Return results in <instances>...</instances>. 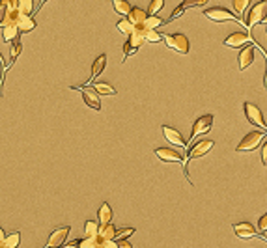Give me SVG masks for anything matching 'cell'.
I'll return each instance as SVG.
<instances>
[{"label": "cell", "instance_id": "f1b7e54d", "mask_svg": "<svg viewBox=\"0 0 267 248\" xmlns=\"http://www.w3.org/2000/svg\"><path fill=\"white\" fill-rule=\"evenodd\" d=\"M19 243H21V234L19 232H15V234H10L6 235V239H4V248H17L19 247Z\"/></svg>", "mask_w": 267, "mask_h": 248}, {"label": "cell", "instance_id": "ac0fdd59", "mask_svg": "<svg viewBox=\"0 0 267 248\" xmlns=\"http://www.w3.org/2000/svg\"><path fill=\"white\" fill-rule=\"evenodd\" d=\"M105 67H106V54H99L96 60H94V64H92V75H90V80L86 82L84 86H88L92 82V78H96V77H99L103 71H105Z\"/></svg>", "mask_w": 267, "mask_h": 248}, {"label": "cell", "instance_id": "1f68e13d", "mask_svg": "<svg viewBox=\"0 0 267 248\" xmlns=\"http://www.w3.org/2000/svg\"><path fill=\"white\" fill-rule=\"evenodd\" d=\"M162 6H164V0H152L148 6V15H157Z\"/></svg>", "mask_w": 267, "mask_h": 248}, {"label": "cell", "instance_id": "b9f144b4", "mask_svg": "<svg viewBox=\"0 0 267 248\" xmlns=\"http://www.w3.org/2000/svg\"><path fill=\"white\" fill-rule=\"evenodd\" d=\"M43 4H47V0H42V4H40V9L43 7Z\"/></svg>", "mask_w": 267, "mask_h": 248}, {"label": "cell", "instance_id": "7c38bea8", "mask_svg": "<svg viewBox=\"0 0 267 248\" xmlns=\"http://www.w3.org/2000/svg\"><path fill=\"white\" fill-rule=\"evenodd\" d=\"M254 56H256V49H254V45H246L245 49H241L239 52V58H238V64H239V71H245L246 67H250L254 62Z\"/></svg>", "mask_w": 267, "mask_h": 248}, {"label": "cell", "instance_id": "74e56055", "mask_svg": "<svg viewBox=\"0 0 267 248\" xmlns=\"http://www.w3.org/2000/svg\"><path fill=\"white\" fill-rule=\"evenodd\" d=\"M114 241H116V239H114ZM116 243H118V248H133L131 247V243L127 241V239H118Z\"/></svg>", "mask_w": 267, "mask_h": 248}, {"label": "cell", "instance_id": "3957f363", "mask_svg": "<svg viewBox=\"0 0 267 248\" xmlns=\"http://www.w3.org/2000/svg\"><path fill=\"white\" fill-rule=\"evenodd\" d=\"M144 43H146V39H144L142 30L140 28H134L133 34L129 35V39L124 43V58H122V62H126V60L131 56V54H134V52L140 49Z\"/></svg>", "mask_w": 267, "mask_h": 248}, {"label": "cell", "instance_id": "9a60e30c", "mask_svg": "<svg viewBox=\"0 0 267 248\" xmlns=\"http://www.w3.org/2000/svg\"><path fill=\"white\" fill-rule=\"evenodd\" d=\"M234 232H236L239 239H245V241L256 237V228L250 222H238V224H234Z\"/></svg>", "mask_w": 267, "mask_h": 248}, {"label": "cell", "instance_id": "7402d4cb", "mask_svg": "<svg viewBox=\"0 0 267 248\" xmlns=\"http://www.w3.org/2000/svg\"><path fill=\"white\" fill-rule=\"evenodd\" d=\"M92 88L96 90V93H101V95H116V88L112 84H108V82H96V84H92Z\"/></svg>", "mask_w": 267, "mask_h": 248}, {"label": "cell", "instance_id": "277c9868", "mask_svg": "<svg viewBox=\"0 0 267 248\" xmlns=\"http://www.w3.org/2000/svg\"><path fill=\"white\" fill-rule=\"evenodd\" d=\"M264 136H266V133L260 131V129H256V131L248 133L243 140L239 142L236 149H238L239 153H248V151H254V149L260 146V142L264 140Z\"/></svg>", "mask_w": 267, "mask_h": 248}, {"label": "cell", "instance_id": "8fae6325", "mask_svg": "<svg viewBox=\"0 0 267 248\" xmlns=\"http://www.w3.org/2000/svg\"><path fill=\"white\" fill-rule=\"evenodd\" d=\"M250 35L246 34V32H234L230 34L228 37L224 39V45L226 47H232V49H241V47H245V45H250Z\"/></svg>", "mask_w": 267, "mask_h": 248}, {"label": "cell", "instance_id": "7a4b0ae2", "mask_svg": "<svg viewBox=\"0 0 267 248\" xmlns=\"http://www.w3.org/2000/svg\"><path fill=\"white\" fill-rule=\"evenodd\" d=\"M243 108H245V116L246 120H248V123L256 125V129H260V131H264L267 135V123L264 120V114H262L260 106H256L254 103H245Z\"/></svg>", "mask_w": 267, "mask_h": 248}, {"label": "cell", "instance_id": "484cf974", "mask_svg": "<svg viewBox=\"0 0 267 248\" xmlns=\"http://www.w3.org/2000/svg\"><path fill=\"white\" fill-rule=\"evenodd\" d=\"M21 35V32L17 30V26H4L2 28V37H4V41L12 43L14 39H17Z\"/></svg>", "mask_w": 267, "mask_h": 248}, {"label": "cell", "instance_id": "8992f818", "mask_svg": "<svg viewBox=\"0 0 267 248\" xmlns=\"http://www.w3.org/2000/svg\"><path fill=\"white\" fill-rule=\"evenodd\" d=\"M204 15L208 19L215 22H226V21H236V22H241V19H238L236 15L230 11V9H226V7H220V6H215V7H210V9H206Z\"/></svg>", "mask_w": 267, "mask_h": 248}, {"label": "cell", "instance_id": "5b68a950", "mask_svg": "<svg viewBox=\"0 0 267 248\" xmlns=\"http://www.w3.org/2000/svg\"><path fill=\"white\" fill-rule=\"evenodd\" d=\"M162 39H164L168 49L176 50V52H182V54H187V52H189V39H187V35L166 34V35H162Z\"/></svg>", "mask_w": 267, "mask_h": 248}, {"label": "cell", "instance_id": "f35d334b", "mask_svg": "<svg viewBox=\"0 0 267 248\" xmlns=\"http://www.w3.org/2000/svg\"><path fill=\"white\" fill-rule=\"evenodd\" d=\"M103 247L105 248H118V243L116 241H105L103 243Z\"/></svg>", "mask_w": 267, "mask_h": 248}, {"label": "cell", "instance_id": "4316f807", "mask_svg": "<svg viewBox=\"0 0 267 248\" xmlns=\"http://www.w3.org/2000/svg\"><path fill=\"white\" fill-rule=\"evenodd\" d=\"M98 235H99V222H96V220H86L84 237H98Z\"/></svg>", "mask_w": 267, "mask_h": 248}, {"label": "cell", "instance_id": "cb8c5ba5", "mask_svg": "<svg viewBox=\"0 0 267 248\" xmlns=\"http://www.w3.org/2000/svg\"><path fill=\"white\" fill-rule=\"evenodd\" d=\"M112 6L116 9V13H120L122 17H127L129 11L133 9V6L127 2V0H112Z\"/></svg>", "mask_w": 267, "mask_h": 248}, {"label": "cell", "instance_id": "5bb4252c", "mask_svg": "<svg viewBox=\"0 0 267 248\" xmlns=\"http://www.w3.org/2000/svg\"><path fill=\"white\" fill-rule=\"evenodd\" d=\"M162 135H164V138H166L172 146H180V148H185V146H187V142L183 140L182 133H180L178 129L168 127V125H162Z\"/></svg>", "mask_w": 267, "mask_h": 248}, {"label": "cell", "instance_id": "e0dca14e", "mask_svg": "<svg viewBox=\"0 0 267 248\" xmlns=\"http://www.w3.org/2000/svg\"><path fill=\"white\" fill-rule=\"evenodd\" d=\"M127 19L133 22L134 28H144V22L148 19V11H144L140 7H133L127 15Z\"/></svg>", "mask_w": 267, "mask_h": 248}, {"label": "cell", "instance_id": "ffe728a7", "mask_svg": "<svg viewBox=\"0 0 267 248\" xmlns=\"http://www.w3.org/2000/svg\"><path fill=\"white\" fill-rule=\"evenodd\" d=\"M99 237L103 239V241H114L116 239V226L112 224H99Z\"/></svg>", "mask_w": 267, "mask_h": 248}, {"label": "cell", "instance_id": "ee69618b", "mask_svg": "<svg viewBox=\"0 0 267 248\" xmlns=\"http://www.w3.org/2000/svg\"><path fill=\"white\" fill-rule=\"evenodd\" d=\"M264 2H267V0H264Z\"/></svg>", "mask_w": 267, "mask_h": 248}, {"label": "cell", "instance_id": "4fadbf2b", "mask_svg": "<svg viewBox=\"0 0 267 248\" xmlns=\"http://www.w3.org/2000/svg\"><path fill=\"white\" fill-rule=\"evenodd\" d=\"M155 155L159 157L162 163H180V161H183L182 153L172 148H157L155 149Z\"/></svg>", "mask_w": 267, "mask_h": 248}, {"label": "cell", "instance_id": "d4e9b609", "mask_svg": "<svg viewBox=\"0 0 267 248\" xmlns=\"http://www.w3.org/2000/svg\"><path fill=\"white\" fill-rule=\"evenodd\" d=\"M17 9L19 13L34 17V0H17Z\"/></svg>", "mask_w": 267, "mask_h": 248}, {"label": "cell", "instance_id": "f6af8a7d", "mask_svg": "<svg viewBox=\"0 0 267 248\" xmlns=\"http://www.w3.org/2000/svg\"><path fill=\"white\" fill-rule=\"evenodd\" d=\"M0 248H4V247H0Z\"/></svg>", "mask_w": 267, "mask_h": 248}, {"label": "cell", "instance_id": "44dd1931", "mask_svg": "<svg viewBox=\"0 0 267 248\" xmlns=\"http://www.w3.org/2000/svg\"><path fill=\"white\" fill-rule=\"evenodd\" d=\"M99 224L103 226V224H110V220H112V209H110V206L108 204H103V206L99 207Z\"/></svg>", "mask_w": 267, "mask_h": 248}, {"label": "cell", "instance_id": "ab89813d", "mask_svg": "<svg viewBox=\"0 0 267 248\" xmlns=\"http://www.w3.org/2000/svg\"><path fill=\"white\" fill-rule=\"evenodd\" d=\"M4 239H6V234H4V228L0 226V247L4 245Z\"/></svg>", "mask_w": 267, "mask_h": 248}, {"label": "cell", "instance_id": "4dcf8cb0", "mask_svg": "<svg viewBox=\"0 0 267 248\" xmlns=\"http://www.w3.org/2000/svg\"><path fill=\"white\" fill-rule=\"evenodd\" d=\"M164 21H162L161 17H157V15H148V19L144 22V28H152V30H157L159 26H162Z\"/></svg>", "mask_w": 267, "mask_h": 248}, {"label": "cell", "instance_id": "d6986e66", "mask_svg": "<svg viewBox=\"0 0 267 248\" xmlns=\"http://www.w3.org/2000/svg\"><path fill=\"white\" fill-rule=\"evenodd\" d=\"M17 28L21 34H26V32H32L36 28V21L32 15H19V19H17Z\"/></svg>", "mask_w": 267, "mask_h": 248}, {"label": "cell", "instance_id": "ba28073f", "mask_svg": "<svg viewBox=\"0 0 267 248\" xmlns=\"http://www.w3.org/2000/svg\"><path fill=\"white\" fill-rule=\"evenodd\" d=\"M211 127H213V116H211V114H204L202 118H198V120L194 121V125H192V133H190V140H194V138L200 136V135L210 133Z\"/></svg>", "mask_w": 267, "mask_h": 248}, {"label": "cell", "instance_id": "6da1fadb", "mask_svg": "<svg viewBox=\"0 0 267 248\" xmlns=\"http://www.w3.org/2000/svg\"><path fill=\"white\" fill-rule=\"evenodd\" d=\"M267 17V2H256L250 9H248V13H246V21H245V26L246 28H252L256 26L258 22H264Z\"/></svg>", "mask_w": 267, "mask_h": 248}, {"label": "cell", "instance_id": "836d02e7", "mask_svg": "<svg viewBox=\"0 0 267 248\" xmlns=\"http://www.w3.org/2000/svg\"><path fill=\"white\" fill-rule=\"evenodd\" d=\"M134 234V228H124V230H116V241L118 239H127Z\"/></svg>", "mask_w": 267, "mask_h": 248}, {"label": "cell", "instance_id": "603a6c76", "mask_svg": "<svg viewBox=\"0 0 267 248\" xmlns=\"http://www.w3.org/2000/svg\"><path fill=\"white\" fill-rule=\"evenodd\" d=\"M21 52H22V45H21V41H19V37H17V39L12 41V49H10V65H8L6 69H10V67L15 64V60L19 58Z\"/></svg>", "mask_w": 267, "mask_h": 248}, {"label": "cell", "instance_id": "30bf717a", "mask_svg": "<svg viewBox=\"0 0 267 248\" xmlns=\"http://www.w3.org/2000/svg\"><path fill=\"white\" fill-rule=\"evenodd\" d=\"M213 146H215V142H213V140H208V138H206V140L196 142V144H192V146H190L187 159H189V161H192V159H198V157L208 155L211 149H213Z\"/></svg>", "mask_w": 267, "mask_h": 248}, {"label": "cell", "instance_id": "d590c367", "mask_svg": "<svg viewBox=\"0 0 267 248\" xmlns=\"http://www.w3.org/2000/svg\"><path fill=\"white\" fill-rule=\"evenodd\" d=\"M258 230H260V232H264V234L267 232V213H266V215H262V219L258 220Z\"/></svg>", "mask_w": 267, "mask_h": 248}, {"label": "cell", "instance_id": "83f0119b", "mask_svg": "<svg viewBox=\"0 0 267 248\" xmlns=\"http://www.w3.org/2000/svg\"><path fill=\"white\" fill-rule=\"evenodd\" d=\"M142 34H144V39L146 43H159L162 39V35L157 32V30H152V28H140Z\"/></svg>", "mask_w": 267, "mask_h": 248}, {"label": "cell", "instance_id": "d6a6232c", "mask_svg": "<svg viewBox=\"0 0 267 248\" xmlns=\"http://www.w3.org/2000/svg\"><path fill=\"white\" fill-rule=\"evenodd\" d=\"M248 4H250V0H232V6L236 9V13H243Z\"/></svg>", "mask_w": 267, "mask_h": 248}, {"label": "cell", "instance_id": "f546056e", "mask_svg": "<svg viewBox=\"0 0 267 248\" xmlns=\"http://www.w3.org/2000/svg\"><path fill=\"white\" fill-rule=\"evenodd\" d=\"M116 28L122 32V34H127V35H131L134 32V26H133V22L129 21L127 17H122V21L116 24Z\"/></svg>", "mask_w": 267, "mask_h": 248}, {"label": "cell", "instance_id": "8d00e7d4", "mask_svg": "<svg viewBox=\"0 0 267 248\" xmlns=\"http://www.w3.org/2000/svg\"><path fill=\"white\" fill-rule=\"evenodd\" d=\"M262 163L267 166V140L264 142V146H262Z\"/></svg>", "mask_w": 267, "mask_h": 248}, {"label": "cell", "instance_id": "9c48e42d", "mask_svg": "<svg viewBox=\"0 0 267 248\" xmlns=\"http://www.w3.org/2000/svg\"><path fill=\"white\" fill-rule=\"evenodd\" d=\"M71 90H80L86 105L94 108V110H101V101H99V95L96 93L94 88H88V86H71Z\"/></svg>", "mask_w": 267, "mask_h": 248}, {"label": "cell", "instance_id": "2e32d148", "mask_svg": "<svg viewBox=\"0 0 267 248\" xmlns=\"http://www.w3.org/2000/svg\"><path fill=\"white\" fill-rule=\"evenodd\" d=\"M208 4V0H183L182 4L172 11V15H170L168 19H166V22H170V21H174V19H178L180 15L187 9V7H196V6H206Z\"/></svg>", "mask_w": 267, "mask_h": 248}, {"label": "cell", "instance_id": "7bdbcfd3", "mask_svg": "<svg viewBox=\"0 0 267 248\" xmlns=\"http://www.w3.org/2000/svg\"><path fill=\"white\" fill-rule=\"evenodd\" d=\"M264 22H266V28H267V17H266V21H264Z\"/></svg>", "mask_w": 267, "mask_h": 248}, {"label": "cell", "instance_id": "60d3db41", "mask_svg": "<svg viewBox=\"0 0 267 248\" xmlns=\"http://www.w3.org/2000/svg\"><path fill=\"white\" fill-rule=\"evenodd\" d=\"M2 19H4V7L0 6V24H2Z\"/></svg>", "mask_w": 267, "mask_h": 248}, {"label": "cell", "instance_id": "52a82bcc", "mask_svg": "<svg viewBox=\"0 0 267 248\" xmlns=\"http://www.w3.org/2000/svg\"><path fill=\"white\" fill-rule=\"evenodd\" d=\"M70 226H60L56 228L52 234L49 235V239H47V247L45 248H62L66 245V239H68V235H70Z\"/></svg>", "mask_w": 267, "mask_h": 248}, {"label": "cell", "instance_id": "e575fe53", "mask_svg": "<svg viewBox=\"0 0 267 248\" xmlns=\"http://www.w3.org/2000/svg\"><path fill=\"white\" fill-rule=\"evenodd\" d=\"M0 6L4 7V13L17 9V0H0Z\"/></svg>", "mask_w": 267, "mask_h": 248}]
</instances>
